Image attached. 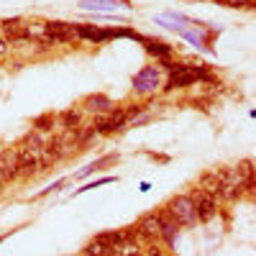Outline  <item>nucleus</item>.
Instances as JSON below:
<instances>
[{
  "label": "nucleus",
  "mask_w": 256,
  "mask_h": 256,
  "mask_svg": "<svg viewBox=\"0 0 256 256\" xmlns=\"http://www.w3.org/2000/svg\"><path fill=\"white\" fill-rule=\"evenodd\" d=\"M233 169H236V174H238L241 180H251V177H254V159H241Z\"/></svg>",
  "instance_id": "obj_19"
},
{
  "label": "nucleus",
  "mask_w": 256,
  "mask_h": 256,
  "mask_svg": "<svg viewBox=\"0 0 256 256\" xmlns=\"http://www.w3.org/2000/svg\"><path fill=\"white\" fill-rule=\"evenodd\" d=\"M141 46L148 56H156V59H166V56H172L174 54V46L172 44H166V41H159V38H152V36H146L141 41Z\"/></svg>",
  "instance_id": "obj_11"
},
{
  "label": "nucleus",
  "mask_w": 256,
  "mask_h": 256,
  "mask_svg": "<svg viewBox=\"0 0 256 256\" xmlns=\"http://www.w3.org/2000/svg\"><path fill=\"white\" fill-rule=\"evenodd\" d=\"M95 238H98V241H102V244H108V246H113V248H118V246L126 241L123 230H102V233H98Z\"/></svg>",
  "instance_id": "obj_18"
},
{
  "label": "nucleus",
  "mask_w": 256,
  "mask_h": 256,
  "mask_svg": "<svg viewBox=\"0 0 256 256\" xmlns=\"http://www.w3.org/2000/svg\"><path fill=\"white\" fill-rule=\"evenodd\" d=\"M184 67H187V64H184ZM190 84H198V80L184 70V72L166 74V82H162V90H164V92H174V90H184V88H190Z\"/></svg>",
  "instance_id": "obj_10"
},
{
  "label": "nucleus",
  "mask_w": 256,
  "mask_h": 256,
  "mask_svg": "<svg viewBox=\"0 0 256 256\" xmlns=\"http://www.w3.org/2000/svg\"><path fill=\"white\" fill-rule=\"evenodd\" d=\"M64 184H67V180H56V182H54V184H49L46 190H41V192H38V195H36V198H46V195H52V192H56V190H62Z\"/></svg>",
  "instance_id": "obj_21"
},
{
  "label": "nucleus",
  "mask_w": 256,
  "mask_h": 256,
  "mask_svg": "<svg viewBox=\"0 0 256 256\" xmlns=\"http://www.w3.org/2000/svg\"><path fill=\"white\" fill-rule=\"evenodd\" d=\"M131 88H134L136 95H156L162 90V70L156 67V64L141 67L131 80Z\"/></svg>",
  "instance_id": "obj_3"
},
{
  "label": "nucleus",
  "mask_w": 256,
  "mask_h": 256,
  "mask_svg": "<svg viewBox=\"0 0 256 256\" xmlns=\"http://www.w3.org/2000/svg\"><path fill=\"white\" fill-rule=\"evenodd\" d=\"M31 128L36 134H52L54 128H56V116L54 113H41L31 120Z\"/></svg>",
  "instance_id": "obj_16"
},
{
  "label": "nucleus",
  "mask_w": 256,
  "mask_h": 256,
  "mask_svg": "<svg viewBox=\"0 0 256 256\" xmlns=\"http://www.w3.org/2000/svg\"><path fill=\"white\" fill-rule=\"evenodd\" d=\"M141 236H144V244H159L162 241V223H159V216L156 212H146L136 220Z\"/></svg>",
  "instance_id": "obj_6"
},
{
  "label": "nucleus",
  "mask_w": 256,
  "mask_h": 256,
  "mask_svg": "<svg viewBox=\"0 0 256 256\" xmlns=\"http://www.w3.org/2000/svg\"><path fill=\"white\" fill-rule=\"evenodd\" d=\"M8 49H10V46H8V41H6V38H0V59L8 56Z\"/></svg>",
  "instance_id": "obj_24"
},
{
  "label": "nucleus",
  "mask_w": 256,
  "mask_h": 256,
  "mask_svg": "<svg viewBox=\"0 0 256 256\" xmlns=\"http://www.w3.org/2000/svg\"><path fill=\"white\" fill-rule=\"evenodd\" d=\"M80 8L82 10H95V13H102V10H131L128 3H120V0H80Z\"/></svg>",
  "instance_id": "obj_12"
},
{
  "label": "nucleus",
  "mask_w": 256,
  "mask_h": 256,
  "mask_svg": "<svg viewBox=\"0 0 256 256\" xmlns=\"http://www.w3.org/2000/svg\"><path fill=\"white\" fill-rule=\"evenodd\" d=\"M82 118H84L82 108H70V110H64V113L56 116V123L62 126V131H67V128H77V126H82Z\"/></svg>",
  "instance_id": "obj_15"
},
{
  "label": "nucleus",
  "mask_w": 256,
  "mask_h": 256,
  "mask_svg": "<svg viewBox=\"0 0 256 256\" xmlns=\"http://www.w3.org/2000/svg\"><path fill=\"white\" fill-rule=\"evenodd\" d=\"M3 238H6V236H0V244H3Z\"/></svg>",
  "instance_id": "obj_28"
},
{
  "label": "nucleus",
  "mask_w": 256,
  "mask_h": 256,
  "mask_svg": "<svg viewBox=\"0 0 256 256\" xmlns=\"http://www.w3.org/2000/svg\"><path fill=\"white\" fill-rule=\"evenodd\" d=\"M156 216H159V223H162V241L166 246H174L177 244V236H180V226L172 220V216H169L164 208L156 210Z\"/></svg>",
  "instance_id": "obj_9"
},
{
  "label": "nucleus",
  "mask_w": 256,
  "mask_h": 256,
  "mask_svg": "<svg viewBox=\"0 0 256 256\" xmlns=\"http://www.w3.org/2000/svg\"><path fill=\"white\" fill-rule=\"evenodd\" d=\"M244 8H246V10H254V8H256V0H248V3H246Z\"/></svg>",
  "instance_id": "obj_26"
},
{
  "label": "nucleus",
  "mask_w": 256,
  "mask_h": 256,
  "mask_svg": "<svg viewBox=\"0 0 256 256\" xmlns=\"http://www.w3.org/2000/svg\"><path fill=\"white\" fill-rule=\"evenodd\" d=\"M64 159V152H62V141H59V134H54L52 138L44 141V152H41V174L49 172L54 164H59Z\"/></svg>",
  "instance_id": "obj_7"
},
{
  "label": "nucleus",
  "mask_w": 256,
  "mask_h": 256,
  "mask_svg": "<svg viewBox=\"0 0 256 256\" xmlns=\"http://www.w3.org/2000/svg\"><path fill=\"white\" fill-rule=\"evenodd\" d=\"M74 38L90 41V44H100V28L90 24H74Z\"/></svg>",
  "instance_id": "obj_17"
},
{
  "label": "nucleus",
  "mask_w": 256,
  "mask_h": 256,
  "mask_svg": "<svg viewBox=\"0 0 256 256\" xmlns=\"http://www.w3.org/2000/svg\"><path fill=\"white\" fill-rule=\"evenodd\" d=\"M187 198L195 205V216H198V223H210L212 218L218 216V198H210L205 192H200L198 187L187 192Z\"/></svg>",
  "instance_id": "obj_4"
},
{
  "label": "nucleus",
  "mask_w": 256,
  "mask_h": 256,
  "mask_svg": "<svg viewBox=\"0 0 256 256\" xmlns=\"http://www.w3.org/2000/svg\"><path fill=\"white\" fill-rule=\"evenodd\" d=\"M116 182V177H100V180H95V182H90V184H84L82 190H74V195H80V192H88V190H95V187H102V184H113Z\"/></svg>",
  "instance_id": "obj_20"
},
{
  "label": "nucleus",
  "mask_w": 256,
  "mask_h": 256,
  "mask_svg": "<svg viewBox=\"0 0 256 256\" xmlns=\"http://www.w3.org/2000/svg\"><path fill=\"white\" fill-rule=\"evenodd\" d=\"M216 174L220 180V192H218V200L223 202H236L244 198V180L236 174L233 166H220L216 169Z\"/></svg>",
  "instance_id": "obj_2"
},
{
  "label": "nucleus",
  "mask_w": 256,
  "mask_h": 256,
  "mask_svg": "<svg viewBox=\"0 0 256 256\" xmlns=\"http://www.w3.org/2000/svg\"><path fill=\"white\" fill-rule=\"evenodd\" d=\"M3 190H6V182H3V177H0V195H3Z\"/></svg>",
  "instance_id": "obj_27"
},
{
  "label": "nucleus",
  "mask_w": 256,
  "mask_h": 256,
  "mask_svg": "<svg viewBox=\"0 0 256 256\" xmlns=\"http://www.w3.org/2000/svg\"><path fill=\"white\" fill-rule=\"evenodd\" d=\"M0 177L6 184L20 180V159H18V148L16 146H3L0 148Z\"/></svg>",
  "instance_id": "obj_5"
},
{
  "label": "nucleus",
  "mask_w": 256,
  "mask_h": 256,
  "mask_svg": "<svg viewBox=\"0 0 256 256\" xmlns=\"http://www.w3.org/2000/svg\"><path fill=\"white\" fill-rule=\"evenodd\" d=\"M248 0H216V6H228V8H244Z\"/></svg>",
  "instance_id": "obj_22"
},
{
  "label": "nucleus",
  "mask_w": 256,
  "mask_h": 256,
  "mask_svg": "<svg viewBox=\"0 0 256 256\" xmlns=\"http://www.w3.org/2000/svg\"><path fill=\"white\" fill-rule=\"evenodd\" d=\"M164 210L172 216V220L180 226V228H195L198 226V216H195V205L187 195H174L164 205Z\"/></svg>",
  "instance_id": "obj_1"
},
{
  "label": "nucleus",
  "mask_w": 256,
  "mask_h": 256,
  "mask_svg": "<svg viewBox=\"0 0 256 256\" xmlns=\"http://www.w3.org/2000/svg\"><path fill=\"white\" fill-rule=\"evenodd\" d=\"M198 190L205 192V195L210 198H218V192H220V180L216 174V169H208V172H202L198 177Z\"/></svg>",
  "instance_id": "obj_13"
},
{
  "label": "nucleus",
  "mask_w": 256,
  "mask_h": 256,
  "mask_svg": "<svg viewBox=\"0 0 256 256\" xmlns=\"http://www.w3.org/2000/svg\"><path fill=\"white\" fill-rule=\"evenodd\" d=\"M152 159H156V162H169V156H164V154H148Z\"/></svg>",
  "instance_id": "obj_25"
},
{
  "label": "nucleus",
  "mask_w": 256,
  "mask_h": 256,
  "mask_svg": "<svg viewBox=\"0 0 256 256\" xmlns=\"http://www.w3.org/2000/svg\"><path fill=\"white\" fill-rule=\"evenodd\" d=\"M113 162H118V154H105V156L95 159L92 164H88L84 169H80V172L74 174V180H84V177H90V174H95V172H98V169H102V166H110Z\"/></svg>",
  "instance_id": "obj_14"
},
{
  "label": "nucleus",
  "mask_w": 256,
  "mask_h": 256,
  "mask_svg": "<svg viewBox=\"0 0 256 256\" xmlns=\"http://www.w3.org/2000/svg\"><path fill=\"white\" fill-rule=\"evenodd\" d=\"M116 108L113 100L102 92H95V95H88L82 100V113H92V116H105Z\"/></svg>",
  "instance_id": "obj_8"
},
{
  "label": "nucleus",
  "mask_w": 256,
  "mask_h": 256,
  "mask_svg": "<svg viewBox=\"0 0 256 256\" xmlns=\"http://www.w3.org/2000/svg\"><path fill=\"white\" fill-rule=\"evenodd\" d=\"M144 256H164V254L159 251V246H156V244H148V246H146V254H144Z\"/></svg>",
  "instance_id": "obj_23"
}]
</instances>
